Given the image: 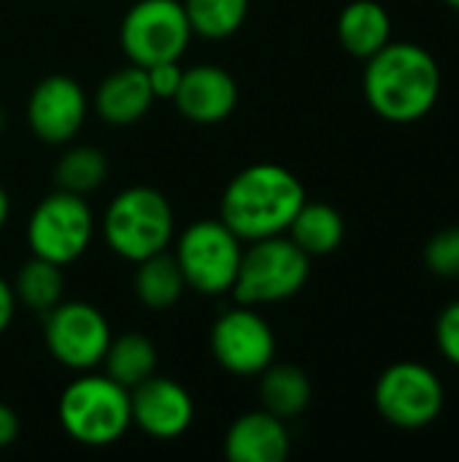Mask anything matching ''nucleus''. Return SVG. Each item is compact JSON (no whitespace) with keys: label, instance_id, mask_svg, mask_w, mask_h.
Here are the masks:
<instances>
[{"label":"nucleus","instance_id":"4","mask_svg":"<svg viewBox=\"0 0 459 462\" xmlns=\"http://www.w3.org/2000/svg\"><path fill=\"white\" fill-rule=\"evenodd\" d=\"M57 420L62 430L81 447H111L133 425L130 390L103 376L73 379L57 403Z\"/></svg>","mask_w":459,"mask_h":462},{"label":"nucleus","instance_id":"14","mask_svg":"<svg viewBox=\"0 0 459 462\" xmlns=\"http://www.w3.org/2000/svg\"><path fill=\"white\" fill-rule=\"evenodd\" d=\"M173 103L195 125H219L238 106V84L219 65H192L181 73Z\"/></svg>","mask_w":459,"mask_h":462},{"label":"nucleus","instance_id":"10","mask_svg":"<svg viewBox=\"0 0 459 462\" xmlns=\"http://www.w3.org/2000/svg\"><path fill=\"white\" fill-rule=\"evenodd\" d=\"M43 344L60 365L89 371L103 363L111 344V328L103 311L92 303L60 300L43 314Z\"/></svg>","mask_w":459,"mask_h":462},{"label":"nucleus","instance_id":"26","mask_svg":"<svg viewBox=\"0 0 459 462\" xmlns=\"http://www.w3.org/2000/svg\"><path fill=\"white\" fill-rule=\"evenodd\" d=\"M436 346L452 365L459 368V300L441 311L436 322Z\"/></svg>","mask_w":459,"mask_h":462},{"label":"nucleus","instance_id":"24","mask_svg":"<svg viewBox=\"0 0 459 462\" xmlns=\"http://www.w3.org/2000/svg\"><path fill=\"white\" fill-rule=\"evenodd\" d=\"M106 179H108V160L97 146H73L60 157L54 168L57 189H65L81 198L100 189Z\"/></svg>","mask_w":459,"mask_h":462},{"label":"nucleus","instance_id":"5","mask_svg":"<svg viewBox=\"0 0 459 462\" xmlns=\"http://www.w3.org/2000/svg\"><path fill=\"white\" fill-rule=\"evenodd\" d=\"M311 276V257L289 238L271 236L249 241L241 254L233 298L241 306H268L295 298Z\"/></svg>","mask_w":459,"mask_h":462},{"label":"nucleus","instance_id":"17","mask_svg":"<svg viewBox=\"0 0 459 462\" xmlns=\"http://www.w3.org/2000/svg\"><path fill=\"white\" fill-rule=\"evenodd\" d=\"M338 41L357 57L368 60L392 41V19L379 0H352L338 14Z\"/></svg>","mask_w":459,"mask_h":462},{"label":"nucleus","instance_id":"29","mask_svg":"<svg viewBox=\"0 0 459 462\" xmlns=\"http://www.w3.org/2000/svg\"><path fill=\"white\" fill-rule=\"evenodd\" d=\"M14 311H16V295H14V287L0 276V336L8 330L11 319H14Z\"/></svg>","mask_w":459,"mask_h":462},{"label":"nucleus","instance_id":"13","mask_svg":"<svg viewBox=\"0 0 459 462\" xmlns=\"http://www.w3.org/2000/svg\"><path fill=\"white\" fill-rule=\"evenodd\" d=\"M133 425L157 441L179 439L189 430L195 420L192 395L168 376H149L130 390Z\"/></svg>","mask_w":459,"mask_h":462},{"label":"nucleus","instance_id":"30","mask_svg":"<svg viewBox=\"0 0 459 462\" xmlns=\"http://www.w3.org/2000/svg\"><path fill=\"white\" fill-rule=\"evenodd\" d=\"M8 214H11V198H8V192L0 187V227L8 222Z\"/></svg>","mask_w":459,"mask_h":462},{"label":"nucleus","instance_id":"9","mask_svg":"<svg viewBox=\"0 0 459 462\" xmlns=\"http://www.w3.org/2000/svg\"><path fill=\"white\" fill-rule=\"evenodd\" d=\"M373 403L392 428L422 430L441 417L446 395L433 368L403 360L381 371L373 387Z\"/></svg>","mask_w":459,"mask_h":462},{"label":"nucleus","instance_id":"15","mask_svg":"<svg viewBox=\"0 0 459 462\" xmlns=\"http://www.w3.org/2000/svg\"><path fill=\"white\" fill-rule=\"evenodd\" d=\"M292 439L284 420L265 409L241 414L225 436V457L230 462H284Z\"/></svg>","mask_w":459,"mask_h":462},{"label":"nucleus","instance_id":"2","mask_svg":"<svg viewBox=\"0 0 459 462\" xmlns=\"http://www.w3.org/2000/svg\"><path fill=\"white\" fill-rule=\"evenodd\" d=\"M306 203L300 179L279 162H254L238 171L219 203V219L243 241L284 236Z\"/></svg>","mask_w":459,"mask_h":462},{"label":"nucleus","instance_id":"21","mask_svg":"<svg viewBox=\"0 0 459 462\" xmlns=\"http://www.w3.org/2000/svg\"><path fill=\"white\" fill-rule=\"evenodd\" d=\"M135 279H133V287H135V295L138 300L146 306V309H154V311H165L170 306H176L187 290V282H184V273L176 263L173 254L165 252H157L141 263H135Z\"/></svg>","mask_w":459,"mask_h":462},{"label":"nucleus","instance_id":"23","mask_svg":"<svg viewBox=\"0 0 459 462\" xmlns=\"http://www.w3.org/2000/svg\"><path fill=\"white\" fill-rule=\"evenodd\" d=\"M192 35L222 41L235 35L246 16H249V0H181Z\"/></svg>","mask_w":459,"mask_h":462},{"label":"nucleus","instance_id":"1","mask_svg":"<svg viewBox=\"0 0 459 462\" xmlns=\"http://www.w3.org/2000/svg\"><path fill=\"white\" fill-rule=\"evenodd\" d=\"M363 92L376 116L411 125L433 111L441 95V68L425 46L390 41L365 60Z\"/></svg>","mask_w":459,"mask_h":462},{"label":"nucleus","instance_id":"20","mask_svg":"<svg viewBox=\"0 0 459 462\" xmlns=\"http://www.w3.org/2000/svg\"><path fill=\"white\" fill-rule=\"evenodd\" d=\"M100 365L106 368L108 379H114L124 390H133L157 374V346L143 333H122L111 338Z\"/></svg>","mask_w":459,"mask_h":462},{"label":"nucleus","instance_id":"18","mask_svg":"<svg viewBox=\"0 0 459 462\" xmlns=\"http://www.w3.org/2000/svg\"><path fill=\"white\" fill-rule=\"evenodd\" d=\"M287 233L308 257H325V254H333L344 244L346 225L338 208H333L330 203L306 198V203L298 208L295 219L289 222Z\"/></svg>","mask_w":459,"mask_h":462},{"label":"nucleus","instance_id":"31","mask_svg":"<svg viewBox=\"0 0 459 462\" xmlns=\"http://www.w3.org/2000/svg\"><path fill=\"white\" fill-rule=\"evenodd\" d=\"M444 3H449V5H452L454 11H459V0H444Z\"/></svg>","mask_w":459,"mask_h":462},{"label":"nucleus","instance_id":"25","mask_svg":"<svg viewBox=\"0 0 459 462\" xmlns=\"http://www.w3.org/2000/svg\"><path fill=\"white\" fill-rule=\"evenodd\" d=\"M425 265L441 279H459V225L436 233L427 241Z\"/></svg>","mask_w":459,"mask_h":462},{"label":"nucleus","instance_id":"11","mask_svg":"<svg viewBox=\"0 0 459 462\" xmlns=\"http://www.w3.org/2000/svg\"><path fill=\"white\" fill-rule=\"evenodd\" d=\"M211 355L233 376H260L276 357V336L254 306L225 311L211 328Z\"/></svg>","mask_w":459,"mask_h":462},{"label":"nucleus","instance_id":"19","mask_svg":"<svg viewBox=\"0 0 459 462\" xmlns=\"http://www.w3.org/2000/svg\"><path fill=\"white\" fill-rule=\"evenodd\" d=\"M260 403L279 420L300 417L311 403V382L306 371L289 363H271L260 374Z\"/></svg>","mask_w":459,"mask_h":462},{"label":"nucleus","instance_id":"8","mask_svg":"<svg viewBox=\"0 0 459 462\" xmlns=\"http://www.w3.org/2000/svg\"><path fill=\"white\" fill-rule=\"evenodd\" d=\"M192 27L181 0H138L119 24V46L133 65L181 60Z\"/></svg>","mask_w":459,"mask_h":462},{"label":"nucleus","instance_id":"27","mask_svg":"<svg viewBox=\"0 0 459 462\" xmlns=\"http://www.w3.org/2000/svg\"><path fill=\"white\" fill-rule=\"evenodd\" d=\"M146 70V79H149V87L154 92V97H162V100H173L179 84H181V73L184 68L179 65V60H168V62H154Z\"/></svg>","mask_w":459,"mask_h":462},{"label":"nucleus","instance_id":"7","mask_svg":"<svg viewBox=\"0 0 459 462\" xmlns=\"http://www.w3.org/2000/svg\"><path fill=\"white\" fill-rule=\"evenodd\" d=\"M95 217L81 195L57 189L38 200L27 222V246L35 257L57 265L76 263L92 244Z\"/></svg>","mask_w":459,"mask_h":462},{"label":"nucleus","instance_id":"3","mask_svg":"<svg viewBox=\"0 0 459 462\" xmlns=\"http://www.w3.org/2000/svg\"><path fill=\"white\" fill-rule=\"evenodd\" d=\"M100 227L114 254L127 263H141L170 246L176 236V217L160 189L138 184L122 189L111 200Z\"/></svg>","mask_w":459,"mask_h":462},{"label":"nucleus","instance_id":"22","mask_svg":"<svg viewBox=\"0 0 459 462\" xmlns=\"http://www.w3.org/2000/svg\"><path fill=\"white\" fill-rule=\"evenodd\" d=\"M11 287H14L16 303H24L30 311L46 314L62 300V290H65L62 265L32 254L27 263L19 265Z\"/></svg>","mask_w":459,"mask_h":462},{"label":"nucleus","instance_id":"16","mask_svg":"<svg viewBox=\"0 0 459 462\" xmlns=\"http://www.w3.org/2000/svg\"><path fill=\"white\" fill-rule=\"evenodd\" d=\"M154 103L146 70L141 65H124L108 73L95 92V111L106 125L130 127L141 122Z\"/></svg>","mask_w":459,"mask_h":462},{"label":"nucleus","instance_id":"12","mask_svg":"<svg viewBox=\"0 0 459 462\" xmlns=\"http://www.w3.org/2000/svg\"><path fill=\"white\" fill-rule=\"evenodd\" d=\"M87 119V92L65 73L41 79L27 97V125L49 146L68 143Z\"/></svg>","mask_w":459,"mask_h":462},{"label":"nucleus","instance_id":"28","mask_svg":"<svg viewBox=\"0 0 459 462\" xmlns=\"http://www.w3.org/2000/svg\"><path fill=\"white\" fill-rule=\"evenodd\" d=\"M19 439V417L11 406L0 403V449H8Z\"/></svg>","mask_w":459,"mask_h":462},{"label":"nucleus","instance_id":"6","mask_svg":"<svg viewBox=\"0 0 459 462\" xmlns=\"http://www.w3.org/2000/svg\"><path fill=\"white\" fill-rule=\"evenodd\" d=\"M243 241L222 219H197L176 241V263L189 290L200 295H225L233 290Z\"/></svg>","mask_w":459,"mask_h":462}]
</instances>
